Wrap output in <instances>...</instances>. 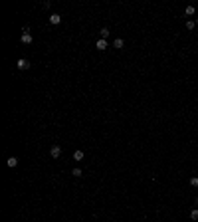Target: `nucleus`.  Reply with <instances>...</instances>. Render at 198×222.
<instances>
[{
    "label": "nucleus",
    "mask_w": 198,
    "mask_h": 222,
    "mask_svg": "<svg viewBox=\"0 0 198 222\" xmlns=\"http://www.w3.org/2000/svg\"><path fill=\"white\" fill-rule=\"evenodd\" d=\"M6 165H8L10 169H14V167H16V165H18V159H16V157H10L8 161H6Z\"/></svg>",
    "instance_id": "423d86ee"
},
{
    "label": "nucleus",
    "mask_w": 198,
    "mask_h": 222,
    "mask_svg": "<svg viewBox=\"0 0 198 222\" xmlns=\"http://www.w3.org/2000/svg\"><path fill=\"white\" fill-rule=\"evenodd\" d=\"M71 174H74V177H81L83 171H81V169H74V173H71Z\"/></svg>",
    "instance_id": "4468645a"
},
{
    "label": "nucleus",
    "mask_w": 198,
    "mask_h": 222,
    "mask_svg": "<svg viewBox=\"0 0 198 222\" xmlns=\"http://www.w3.org/2000/svg\"><path fill=\"white\" fill-rule=\"evenodd\" d=\"M16 66H18V70H30V62H28L26 58H20L16 62Z\"/></svg>",
    "instance_id": "f257e3e1"
},
{
    "label": "nucleus",
    "mask_w": 198,
    "mask_h": 222,
    "mask_svg": "<svg viewBox=\"0 0 198 222\" xmlns=\"http://www.w3.org/2000/svg\"><path fill=\"white\" fill-rule=\"evenodd\" d=\"M190 218H192V220H198V208L190 210Z\"/></svg>",
    "instance_id": "9b49d317"
},
{
    "label": "nucleus",
    "mask_w": 198,
    "mask_h": 222,
    "mask_svg": "<svg viewBox=\"0 0 198 222\" xmlns=\"http://www.w3.org/2000/svg\"><path fill=\"white\" fill-rule=\"evenodd\" d=\"M190 187H194V189L198 187V177H192V179H190Z\"/></svg>",
    "instance_id": "f8f14e48"
},
{
    "label": "nucleus",
    "mask_w": 198,
    "mask_h": 222,
    "mask_svg": "<svg viewBox=\"0 0 198 222\" xmlns=\"http://www.w3.org/2000/svg\"><path fill=\"white\" fill-rule=\"evenodd\" d=\"M196 24H198V18H196Z\"/></svg>",
    "instance_id": "dca6fc26"
},
{
    "label": "nucleus",
    "mask_w": 198,
    "mask_h": 222,
    "mask_svg": "<svg viewBox=\"0 0 198 222\" xmlns=\"http://www.w3.org/2000/svg\"><path fill=\"white\" fill-rule=\"evenodd\" d=\"M20 42H22V44H32L34 42L32 34H22V36H20Z\"/></svg>",
    "instance_id": "20e7f679"
},
{
    "label": "nucleus",
    "mask_w": 198,
    "mask_h": 222,
    "mask_svg": "<svg viewBox=\"0 0 198 222\" xmlns=\"http://www.w3.org/2000/svg\"><path fill=\"white\" fill-rule=\"evenodd\" d=\"M194 14V6H186V10H184V16H192Z\"/></svg>",
    "instance_id": "9d476101"
},
{
    "label": "nucleus",
    "mask_w": 198,
    "mask_h": 222,
    "mask_svg": "<svg viewBox=\"0 0 198 222\" xmlns=\"http://www.w3.org/2000/svg\"><path fill=\"white\" fill-rule=\"evenodd\" d=\"M59 22H62V16H59V14H52V16H50V24L58 26Z\"/></svg>",
    "instance_id": "39448f33"
},
{
    "label": "nucleus",
    "mask_w": 198,
    "mask_h": 222,
    "mask_svg": "<svg viewBox=\"0 0 198 222\" xmlns=\"http://www.w3.org/2000/svg\"><path fill=\"white\" fill-rule=\"evenodd\" d=\"M113 46H115L117 50H121V48H123V46H125V42H123V38H117V40L113 42Z\"/></svg>",
    "instance_id": "0eeeda50"
},
{
    "label": "nucleus",
    "mask_w": 198,
    "mask_h": 222,
    "mask_svg": "<svg viewBox=\"0 0 198 222\" xmlns=\"http://www.w3.org/2000/svg\"><path fill=\"white\" fill-rule=\"evenodd\" d=\"M74 159H75V161H83V151H75Z\"/></svg>",
    "instance_id": "1a4fd4ad"
},
{
    "label": "nucleus",
    "mask_w": 198,
    "mask_h": 222,
    "mask_svg": "<svg viewBox=\"0 0 198 222\" xmlns=\"http://www.w3.org/2000/svg\"><path fill=\"white\" fill-rule=\"evenodd\" d=\"M50 155L54 157V159H58V157L62 155V147H59V145H54V147L50 149Z\"/></svg>",
    "instance_id": "f03ea898"
},
{
    "label": "nucleus",
    "mask_w": 198,
    "mask_h": 222,
    "mask_svg": "<svg viewBox=\"0 0 198 222\" xmlns=\"http://www.w3.org/2000/svg\"><path fill=\"white\" fill-rule=\"evenodd\" d=\"M99 36H101V40H107L109 30H107V28H101V30H99Z\"/></svg>",
    "instance_id": "6e6552de"
},
{
    "label": "nucleus",
    "mask_w": 198,
    "mask_h": 222,
    "mask_svg": "<svg viewBox=\"0 0 198 222\" xmlns=\"http://www.w3.org/2000/svg\"><path fill=\"white\" fill-rule=\"evenodd\" d=\"M194 26H196V22L188 20V22H186V30H194Z\"/></svg>",
    "instance_id": "ddd939ff"
},
{
    "label": "nucleus",
    "mask_w": 198,
    "mask_h": 222,
    "mask_svg": "<svg viewBox=\"0 0 198 222\" xmlns=\"http://www.w3.org/2000/svg\"><path fill=\"white\" fill-rule=\"evenodd\" d=\"M95 48H97L99 52H103V50H107V40H101V38H99V40L95 42Z\"/></svg>",
    "instance_id": "7ed1b4c3"
},
{
    "label": "nucleus",
    "mask_w": 198,
    "mask_h": 222,
    "mask_svg": "<svg viewBox=\"0 0 198 222\" xmlns=\"http://www.w3.org/2000/svg\"><path fill=\"white\" fill-rule=\"evenodd\" d=\"M196 204H198V196H196Z\"/></svg>",
    "instance_id": "2eb2a0df"
}]
</instances>
